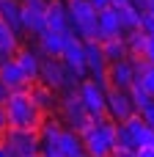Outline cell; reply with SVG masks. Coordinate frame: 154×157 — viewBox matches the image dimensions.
I'll return each mask as SVG.
<instances>
[{"label":"cell","mask_w":154,"mask_h":157,"mask_svg":"<svg viewBox=\"0 0 154 157\" xmlns=\"http://www.w3.org/2000/svg\"><path fill=\"white\" fill-rule=\"evenodd\" d=\"M6 116H8V130H41L44 124V113L41 108L33 102L30 91H11L6 97Z\"/></svg>","instance_id":"obj_1"},{"label":"cell","mask_w":154,"mask_h":157,"mask_svg":"<svg viewBox=\"0 0 154 157\" xmlns=\"http://www.w3.org/2000/svg\"><path fill=\"white\" fill-rule=\"evenodd\" d=\"M116 127L118 124L107 116V119L94 121L85 132H80L85 155H91V157H110L113 155V149H116Z\"/></svg>","instance_id":"obj_2"},{"label":"cell","mask_w":154,"mask_h":157,"mask_svg":"<svg viewBox=\"0 0 154 157\" xmlns=\"http://www.w3.org/2000/svg\"><path fill=\"white\" fill-rule=\"evenodd\" d=\"M152 144H154V130L143 121L141 113H135L130 121H124V124L116 127V146L141 149V146H152Z\"/></svg>","instance_id":"obj_3"},{"label":"cell","mask_w":154,"mask_h":157,"mask_svg":"<svg viewBox=\"0 0 154 157\" xmlns=\"http://www.w3.org/2000/svg\"><path fill=\"white\" fill-rule=\"evenodd\" d=\"M77 97L83 99L85 110L91 119H107V88L102 83H96L94 77H85L80 80V88H77Z\"/></svg>","instance_id":"obj_4"},{"label":"cell","mask_w":154,"mask_h":157,"mask_svg":"<svg viewBox=\"0 0 154 157\" xmlns=\"http://www.w3.org/2000/svg\"><path fill=\"white\" fill-rule=\"evenodd\" d=\"M58 113H61L63 124H66L69 130H74V132H85V130L96 121V119L88 116V110H85V105H83V99H80L77 94H63Z\"/></svg>","instance_id":"obj_5"},{"label":"cell","mask_w":154,"mask_h":157,"mask_svg":"<svg viewBox=\"0 0 154 157\" xmlns=\"http://www.w3.org/2000/svg\"><path fill=\"white\" fill-rule=\"evenodd\" d=\"M61 61L66 63V69H69L74 77H80V80L88 77V66H85V41H83L74 30H72L69 39H66V47H63Z\"/></svg>","instance_id":"obj_6"},{"label":"cell","mask_w":154,"mask_h":157,"mask_svg":"<svg viewBox=\"0 0 154 157\" xmlns=\"http://www.w3.org/2000/svg\"><path fill=\"white\" fill-rule=\"evenodd\" d=\"M47 0H22V33L41 36L47 30Z\"/></svg>","instance_id":"obj_7"},{"label":"cell","mask_w":154,"mask_h":157,"mask_svg":"<svg viewBox=\"0 0 154 157\" xmlns=\"http://www.w3.org/2000/svg\"><path fill=\"white\" fill-rule=\"evenodd\" d=\"M3 141L19 157H30V155L41 152V135H39V130H8L3 135Z\"/></svg>","instance_id":"obj_8"},{"label":"cell","mask_w":154,"mask_h":157,"mask_svg":"<svg viewBox=\"0 0 154 157\" xmlns=\"http://www.w3.org/2000/svg\"><path fill=\"white\" fill-rule=\"evenodd\" d=\"M135 102L130 97V91L124 88H107V116L116 121V124H124L135 116Z\"/></svg>","instance_id":"obj_9"},{"label":"cell","mask_w":154,"mask_h":157,"mask_svg":"<svg viewBox=\"0 0 154 157\" xmlns=\"http://www.w3.org/2000/svg\"><path fill=\"white\" fill-rule=\"evenodd\" d=\"M85 66H88V77H94L96 83H102L107 88V58L102 52V41L85 44Z\"/></svg>","instance_id":"obj_10"},{"label":"cell","mask_w":154,"mask_h":157,"mask_svg":"<svg viewBox=\"0 0 154 157\" xmlns=\"http://www.w3.org/2000/svg\"><path fill=\"white\" fill-rule=\"evenodd\" d=\"M0 80L8 86V91H25L30 86V77L25 75L17 58H0Z\"/></svg>","instance_id":"obj_11"},{"label":"cell","mask_w":154,"mask_h":157,"mask_svg":"<svg viewBox=\"0 0 154 157\" xmlns=\"http://www.w3.org/2000/svg\"><path fill=\"white\" fill-rule=\"evenodd\" d=\"M135 83H138V77H135V66H132L130 58L127 61H116V63L107 66V88H124V91H130Z\"/></svg>","instance_id":"obj_12"},{"label":"cell","mask_w":154,"mask_h":157,"mask_svg":"<svg viewBox=\"0 0 154 157\" xmlns=\"http://www.w3.org/2000/svg\"><path fill=\"white\" fill-rule=\"evenodd\" d=\"M28 91H30V97H33V102L41 108V113L44 116H52L58 108H61V94L55 91V88H50V86H44L41 80H36V83H30L28 86Z\"/></svg>","instance_id":"obj_13"},{"label":"cell","mask_w":154,"mask_h":157,"mask_svg":"<svg viewBox=\"0 0 154 157\" xmlns=\"http://www.w3.org/2000/svg\"><path fill=\"white\" fill-rule=\"evenodd\" d=\"M69 33H72V30H52V28H47V30L39 36L41 55H47V58H61V55H63V47H66Z\"/></svg>","instance_id":"obj_14"},{"label":"cell","mask_w":154,"mask_h":157,"mask_svg":"<svg viewBox=\"0 0 154 157\" xmlns=\"http://www.w3.org/2000/svg\"><path fill=\"white\" fill-rule=\"evenodd\" d=\"M66 8H69L72 28H74V30L96 19V8L91 6V0H66Z\"/></svg>","instance_id":"obj_15"},{"label":"cell","mask_w":154,"mask_h":157,"mask_svg":"<svg viewBox=\"0 0 154 157\" xmlns=\"http://www.w3.org/2000/svg\"><path fill=\"white\" fill-rule=\"evenodd\" d=\"M47 28H52V30H74L66 0H55V3L47 6Z\"/></svg>","instance_id":"obj_16"},{"label":"cell","mask_w":154,"mask_h":157,"mask_svg":"<svg viewBox=\"0 0 154 157\" xmlns=\"http://www.w3.org/2000/svg\"><path fill=\"white\" fill-rule=\"evenodd\" d=\"M96 22H99L102 41H105V39H116V36H124V28H121V19H118V11H116V8L99 11V14H96Z\"/></svg>","instance_id":"obj_17"},{"label":"cell","mask_w":154,"mask_h":157,"mask_svg":"<svg viewBox=\"0 0 154 157\" xmlns=\"http://www.w3.org/2000/svg\"><path fill=\"white\" fill-rule=\"evenodd\" d=\"M58 155H63V157H83L85 155V146H83L80 132L63 127V132H61V138H58Z\"/></svg>","instance_id":"obj_18"},{"label":"cell","mask_w":154,"mask_h":157,"mask_svg":"<svg viewBox=\"0 0 154 157\" xmlns=\"http://www.w3.org/2000/svg\"><path fill=\"white\" fill-rule=\"evenodd\" d=\"M14 58L19 61V66L25 69V75L30 77V83H36V80L41 77V58H44V55H36L30 47H19Z\"/></svg>","instance_id":"obj_19"},{"label":"cell","mask_w":154,"mask_h":157,"mask_svg":"<svg viewBox=\"0 0 154 157\" xmlns=\"http://www.w3.org/2000/svg\"><path fill=\"white\" fill-rule=\"evenodd\" d=\"M116 11H118V19H121L124 33H132V30H141V28H143V11H141L135 3H127V6H121V8H116Z\"/></svg>","instance_id":"obj_20"},{"label":"cell","mask_w":154,"mask_h":157,"mask_svg":"<svg viewBox=\"0 0 154 157\" xmlns=\"http://www.w3.org/2000/svg\"><path fill=\"white\" fill-rule=\"evenodd\" d=\"M19 50V33L0 19V58H14Z\"/></svg>","instance_id":"obj_21"},{"label":"cell","mask_w":154,"mask_h":157,"mask_svg":"<svg viewBox=\"0 0 154 157\" xmlns=\"http://www.w3.org/2000/svg\"><path fill=\"white\" fill-rule=\"evenodd\" d=\"M102 52H105L107 63H116V61H127V58H130V47H127V39H124V36H116V39H105V41H102Z\"/></svg>","instance_id":"obj_22"},{"label":"cell","mask_w":154,"mask_h":157,"mask_svg":"<svg viewBox=\"0 0 154 157\" xmlns=\"http://www.w3.org/2000/svg\"><path fill=\"white\" fill-rule=\"evenodd\" d=\"M0 19L22 33V0H0Z\"/></svg>","instance_id":"obj_23"},{"label":"cell","mask_w":154,"mask_h":157,"mask_svg":"<svg viewBox=\"0 0 154 157\" xmlns=\"http://www.w3.org/2000/svg\"><path fill=\"white\" fill-rule=\"evenodd\" d=\"M85 44H94V41H102V33H99V22L94 19V22H88V25H83V28H77L74 30Z\"/></svg>","instance_id":"obj_24"},{"label":"cell","mask_w":154,"mask_h":157,"mask_svg":"<svg viewBox=\"0 0 154 157\" xmlns=\"http://www.w3.org/2000/svg\"><path fill=\"white\" fill-rule=\"evenodd\" d=\"M138 83H141V86H143V88L154 97V63H149V66H146V72L138 77Z\"/></svg>","instance_id":"obj_25"},{"label":"cell","mask_w":154,"mask_h":157,"mask_svg":"<svg viewBox=\"0 0 154 157\" xmlns=\"http://www.w3.org/2000/svg\"><path fill=\"white\" fill-rule=\"evenodd\" d=\"M138 113L143 116V121H146V124H149V127H152V130H154V99H152V102H149V105H146V108H141Z\"/></svg>","instance_id":"obj_26"},{"label":"cell","mask_w":154,"mask_h":157,"mask_svg":"<svg viewBox=\"0 0 154 157\" xmlns=\"http://www.w3.org/2000/svg\"><path fill=\"white\" fill-rule=\"evenodd\" d=\"M110 157H138V149H132V146H116Z\"/></svg>","instance_id":"obj_27"},{"label":"cell","mask_w":154,"mask_h":157,"mask_svg":"<svg viewBox=\"0 0 154 157\" xmlns=\"http://www.w3.org/2000/svg\"><path fill=\"white\" fill-rule=\"evenodd\" d=\"M8 132V116H6V105L0 102V138Z\"/></svg>","instance_id":"obj_28"},{"label":"cell","mask_w":154,"mask_h":157,"mask_svg":"<svg viewBox=\"0 0 154 157\" xmlns=\"http://www.w3.org/2000/svg\"><path fill=\"white\" fill-rule=\"evenodd\" d=\"M0 157H19V155H17V152H14V149H11L8 144H6V141L0 138Z\"/></svg>","instance_id":"obj_29"},{"label":"cell","mask_w":154,"mask_h":157,"mask_svg":"<svg viewBox=\"0 0 154 157\" xmlns=\"http://www.w3.org/2000/svg\"><path fill=\"white\" fill-rule=\"evenodd\" d=\"M91 6L96 8V14H99V11H105V8H113V6H110V0H91Z\"/></svg>","instance_id":"obj_30"},{"label":"cell","mask_w":154,"mask_h":157,"mask_svg":"<svg viewBox=\"0 0 154 157\" xmlns=\"http://www.w3.org/2000/svg\"><path fill=\"white\" fill-rule=\"evenodd\" d=\"M146 61L154 63V36H149V50H146Z\"/></svg>","instance_id":"obj_31"},{"label":"cell","mask_w":154,"mask_h":157,"mask_svg":"<svg viewBox=\"0 0 154 157\" xmlns=\"http://www.w3.org/2000/svg\"><path fill=\"white\" fill-rule=\"evenodd\" d=\"M8 94H11V91H8V86L0 80V102H6V97H8Z\"/></svg>","instance_id":"obj_32"},{"label":"cell","mask_w":154,"mask_h":157,"mask_svg":"<svg viewBox=\"0 0 154 157\" xmlns=\"http://www.w3.org/2000/svg\"><path fill=\"white\" fill-rule=\"evenodd\" d=\"M127 3H132V0H110L113 8H121V6H127Z\"/></svg>","instance_id":"obj_33"},{"label":"cell","mask_w":154,"mask_h":157,"mask_svg":"<svg viewBox=\"0 0 154 157\" xmlns=\"http://www.w3.org/2000/svg\"><path fill=\"white\" fill-rule=\"evenodd\" d=\"M41 157H63V155H58V152H52V155H41Z\"/></svg>","instance_id":"obj_34"},{"label":"cell","mask_w":154,"mask_h":157,"mask_svg":"<svg viewBox=\"0 0 154 157\" xmlns=\"http://www.w3.org/2000/svg\"><path fill=\"white\" fill-rule=\"evenodd\" d=\"M30 157H41V152H39V155H30Z\"/></svg>","instance_id":"obj_35"},{"label":"cell","mask_w":154,"mask_h":157,"mask_svg":"<svg viewBox=\"0 0 154 157\" xmlns=\"http://www.w3.org/2000/svg\"><path fill=\"white\" fill-rule=\"evenodd\" d=\"M47 3H55V0H47Z\"/></svg>","instance_id":"obj_36"},{"label":"cell","mask_w":154,"mask_h":157,"mask_svg":"<svg viewBox=\"0 0 154 157\" xmlns=\"http://www.w3.org/2000/svg\"><path fill=\"white\" fill-rule=\"evenodd\" d=\"M83 157H91V155H83Z\"/></svg>","instance_id":"obj_37"}]
</instances>
